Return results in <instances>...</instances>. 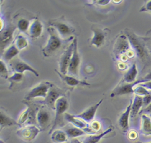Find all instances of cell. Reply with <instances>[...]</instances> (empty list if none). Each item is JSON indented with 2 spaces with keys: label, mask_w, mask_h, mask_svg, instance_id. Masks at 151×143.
<instances>
[{
  "label": "cell",
  "mask_w": 151,
  "mask_h": 143,
  "mask_svg": "<svg viewBox=\"0 0 151 143\" xmlns=\"http://www.w3.org/2000/svg\"><path fill=\"white\" fill-rule=\"evenodd\" d=\"M49 38L46 45L42 47V52L45 57H50L56 54L62 47L66 44L71 42L73 39H63L58 34L57 31L52 27L49 26L47 28Z\"/></svg>",
  "instance_id": "6da1fadb"
},
{
  "label": "cell",
  "mask_w": 151,
  "mask_h": 143,
  "mask_svg": "<svg viewBox=\"0 0 151 143\" xmlns=\"http://www.w3.org/2000/svg\"><path fill=\"white\" fill-rule=\"evenodd\" d=\"M22 102L27 106V108L20 115L18 123L19 127L27 125H35L37 123V114L39 108L37 104L31 102V101L23 100ZM38 126V125H37Z\"/></svg>",
  "instance_id": "7a4b0ae2"
},
{
  "label": "cell",
  "mask_w": 151,
  "mask_h": 143,
  "mask_svg": "<svg viewBox=\"0 0 151 143\" xmlns=\"http://www.w3.org/2000/svg\"><path fill=\"white\" fill-rule=\"evenodd\" d=\"M48 24L50 26L54 28L57 31L59 35L63 39L74 38L72 35L75 32V29L65 19L64 16L50 20Z\"/></svg>",
  "instance_id": "3957f363"
},
{
  "label": "cell",
  "mask_w": 151,
  "mask_h": 143,
  "mask_svg": "<svg viewBox=\"0 0 151 143\" xmlns=\"http://www.w3.org/2000/svg\"><path fill=\"white\" fill-rule=\"evenodd\" d=\"M68 108V99L66 96L60 97L55 102V117L53 122V125L49 131L48 134L55 130V128L58 126H63L64 124V114Z\"/></svg>",
  "instance_id": "277c9868"
},
{
  "label": "cell",
  "mask_w": 151,
  "mask_h": 143,
  "mask_svg": "<svg viewBox=\"0 0 151 143\" xmlns=\"http://www.w3.org/2000/svg\"><path fill=\"white\" fill-rule=\"evenodd\" d=\"M63 96H66L65 91L55 85L52 84L46 97L43 101H41L38 103L48 107L50 109L55 111L56 101L58 100V99Z\"/></svg>",
  "instance_id": "5b68a950"
},
{
  "label": "cell",
  "mask_w": 151,
  "mask_h": 143,
  "mask_svg": "<svg viewBox=\"0 0 151 143\" xmlns=\"http://www.w3.org/2000/svg\"><path fill=\"white\" fill-rule=\"evenodd\" d=\"M130 45L125 35H119L113 45V54L116 59H122L125 54L130 51Z\"/></svg>",
  "instance_id": "8992f818"
},
{
  "label": "cell",
  "mask_w": 151,
  "mask_h": 143,
  "mask_svg": "<svg viewBox=\"0 0 151 143\" xmlns=\"http://www.w3.org/2000/svg\"><path fill=\"white\" fill-rule=\"evenodd\" d=\"M52 83L49 81H42L32 88L25 96L24 100L31 101L36 98L46 97Z\"/></svg>",
  "instance_id": "52a82bcc"
},
{
  "label": "cell",
  "mask_w": 151,
  "mask_h": 143,
  "mask_svg": "<svg viewBox=\"0 0 151 143\" xmlns=\"http://www.w3.org/2000/svg\"><path fill=\"white\" fill-rule=\"evenodd\" d=\"M73 43V51L68 65L67 74L71 76L77 77L78 76V71L81 62V59L78 51V43L77 38H74Z\"/></svg>",
  "instance_id": "ba28073f"
},
{
  "label": "cell",
  "mask_w": 151,
  "mask_h": 143,
  "mask_svg": "<svg viewBox=\"0 0 151 143\" xmlns=\"http://www.w3.org/2000/svg\"><path fill=\"white\" fill-rule=\"evenodd\" d=\"M125 35L127 36L130 46L133 49L136 54L140 58H143L145 56L146 52L143 44L141 42L138 36H136L131 30L126 29L124 31Z\"/></svg>",
  "instance_id": "9c48e42d"
},
{
  "label": "cell",
  "mask_w": 151,
  "mask_h": 143,
  "mask_svg": "<svg viewBox=\"0 0 151 143\" xmlns=\"http://www.w3.org/2000/svg\"><path fill=\"white\" fill-rule=\"evenodd\" d=\"M41 130L35 125H27L20 127L17 131V135L25 142L34 140Z\"/></svg>",
  "instance_id": "30bf717a"
},
{
  "label": "cell",
  "mask_w": 151,
  "mask_h": 143,
  "mask_svg": "<svg viewBox=\"0 0 151 143\" xmlns=\"http://www.w3.org/2000/svg\"><path fill=\"white\" fill-rule=\"evenodd\" d=\"M15 25H9L4 30H2L0 33V49L2 54L4 51L10 46L13 42L14 34L17 29Z\"/></svg>",
  "instance_id": "8fae6325"
},
{
  "label": "cell",
  "mask_w": 151,
  "mask_h": 143,
  "mask_svg": "<svg viewBox=\"0 0 151 143\" xmlns=\"http://www.w3.org/2000/svg\"><path fill=\"white\" fill-rule=\"evenodd\" d=\"M50 108L42 105L39 108L37 114V123L38 127L42 131L45 130L51 123V114Z\"/></svg>",
  "instance_id": "7c38bea8"
},
{
  "label": "cell",
  "mask_w": 151,
  "mask_h": 143,
  "mask_svg": "<svg viewBox=\"0 0 151 143\" xmlns=\"http://www.w3.org/2000/svg\"><path fill=\"white\" fill-rule=\"evenodd\" d=\"M91 29L93 35L90 39V44L96 48L101 47L106 41L109 30L108 29H101L96 25H93Z\"/></svg>",
  "instance_id": "4fadbf2b"
},
{
  "label": "cell",
  "mask_w": 151,
  "mask_h": 143,
  "mask_svg": "<svg viewBox=\"0 0 151 143\" xmlns=\"http://www.w3.org/2000/svg\"><path fill=\"white\" fill-rule=\"evenodd\" d=\"M74 43L73 40L68 44V45L65 48L64 51L61 54L59 61H58V66L59 71L63 74H67V71L68 65L72 56L73 51Z\"/></svg>",
  "instance_id": "5bb4252c"
},
{
  "label": "cell",
  "mask_w": 151,
  "mask_h": 143,
  "mask_svg": "<svg viewBox=\"0 0 151 143\" xmlns=\"http://www.w3.org/2000/svg\"><path fill=\"white\" fill-rule=\"evenodd\" d=\"M9 64L10 68L14 71V72L24 74L25 71H28L34 74L35 76H39V73L36 69L33 68L28 64L21 60L19 58H15L12 61H11Z\"/></svg>",
  "instance_id": "9a60e30c"
},
{
  "label": "cell",
  "mask_w": 151,
  "mask_h": 143,
  "mask_svg": "<svg viewBox=\"0 0 151 143\" xmlns=\"http://www.w3.org/2000/svg\"><path fill=\"white\" fill-rule=\"evenodd\" d=\"M142 83L141 79L136 81L132 83H126L123 82V83H120L111 92L110 97H114L116 96L122 95L124 94H127L133 92L134 87Z\"/></svg>",
  "instance_id": "2e32d148"
},
{
  "label": "cell",
  "mask_w": 151,
  "mask_h": 143,
  "mask_svg": "<svg viewBox=\"0 0 151 143\" xmlns=\"http://www.w3.org/2000/svg\"><path fill=\"white\" fill-rule=\"evenodd\" d=\"M55 71L60 77L62 81L67 86L70 87H75L78 86H89L90 84L86 81L78 79L77 77L69 75L68 74H63L59 71L55 69Z\"/></svg>",
  "instance_id": "e0dca14e"
},
{
  "label": "cell",
  "mask_w": 151,
  "mask_h": 143,
  "mask_svg": "<svg viewBox=\"0 0 151 143\" xmlns=\"http://www.w3.org/2000/svg\"><path fill=\"white\" fill-rule=\"evenodd\" d=\"M103 101V99H100L96 104L91 105L90 107L88 108L87 109H86L81 113L77 114V115H74L76 117L85 121L87 124L89 122H91L93 121V119H94V116L96 113V111H97L99 107L102 103Z\"/></svg>",
  "instance_id": "ac0fdd59"
},
{
  "label": "cell",
  "mask_w": 151,
  "mask_h": 143,
  "mask_svg": "<svg viewBox=\"0 0 151 143\" xmlns=\"http://www.w3.org/2000/svg\"><path fill=\"white\" fill-rule=\"evenodd\" d=\"M64 119L68 122H70L73 126L83 129L87 133H90L94 134L93 131L89 127L88 124L82 119L76 117L74 115L70 114L69 113L65 112L64 114Z\"/></svg>",
  "instance_id": "d6986e66"
},
{
  "label": "cell",
  "mask_w": 151,
  "mask_h": 143,
  "mask_svg": "<svg viewBox=\"0 0 151 143\" xmlns=\"http://www.w3.org/2000/svg\"><path fill=\"white\" fill-rule=\"evenodd\" d=\"M43 31V25L38 18H35L31 23L28 31L29 36L32 39L39 38Z\"/></svg>",
  "instance_id": "ffe728a7"
},
{
  "label": "cell",
  "mask_w": 151,
  "mask_h": 143,
  "mask_svg": "<svg viewBox=\"0 0 151 143\" xmlns=\"http://www.w3.org/2000/svg\"><path fill=\"white\" fill-rule=\"evenodd\" d=\"M132 104V101H130L129 105L127 107L126 110L120 115L118 120L119 126L124 132H127L129 129V118L130 115Z\"/></svg>",
  "instance_id": "44dd1931"
},
{
  "label": "cell",
  "mask_w": 151,
  "mask_h": 143,
  "mask_svg": "<svg viewBox=\"0 0 151 143\" xmlns=\"http://www.w3.org/2000/svg\"><path fill=\"white\" fill-rule=\"evenodd\" d=\"M19 51H20L17 48V46L13 42V43L7 48H6L1 54V58L4 59V61L9 62L17 56Z\"/></svg>",
  "instance_id": "7402d4cb"
},
{
  "label": "cell",
  "mask_w": 151,
  "mask_h": 143,
  "mask_svg": "<svg viewBox=\"0 0 151 143\" xmlns=\"http://www.w3.org/2000/svg\"><path fill=\"white\" fill-rule=\"evenodd\" d=\"M113 127H110L106 131L99 134H91L88 136H87L86 137L82 139L81 142L83 143H97L100 141V139L103 137H104L106 135L110 132L113 130Z\"/></svg>",
  "instance_id": "603a6c76"
},
{
  "label": "cell",
  "mask_w": 151,
  "mask_h": 143,
  "mask_svg": "<svg viewBox=\"0 0 151 143\" xmlns=\"http://www.w3.org/2000/svg\"><path fill=\"white\" fill-rule=\"evenodd\" d=\"M64 131H65L68 138H73L84 135L86 134V132L83 129L76 127L71 124H69L65 126Z\"/></svg>",
  "instance_id": "cb8c5ba5"
},
{
  "label": "cell",
  "mask_w": 151,
  "mask_h": 143,
  "mask_svg": "<svg viewBox=\"0 0 151 143\" xmlns=\"http://www.w3.org/2000/svg\"><path fill=\"white\" fill-rule=\"evenodd\" d=\"M68 136L64 130L55 129L51 133V139L54 143H65L68 139Z\"/></svg>",
  "instance_id": "d4e9b609"
},
{
  "label": "cell",
  "mask_w": 151,
  "mask_h": 143,
  "mask_svg": "<svg viewBox=\"0 0 151 143\" xmlns=\"http://www.w3.org/2000/svg\"><path fill=\"white\" fill-rule=\"evenodd\" d=\"M1 122H0V130L1 131L4 127L12 126V125H18V122L15 121L14 119L6 115L2 110L1 111L0 114Z\"/></svg>",
  "instance_id": "484cf974"
},
{
  "label": "cell",
  "mask_w": 151,
  "mask_h": 143,
  "mask_svg": "<svg viewBox=\"0 0 151 143\" xmlns=\"http://www.w3.org/2000/svg\"><path fill=\"white\" fill-rule=\"evenodd\" d=\"M143 106V97L141 96L136 95L133 99V101L132 104L130 117H135L138 112H139L141 107Z\"/></svg>",
  "instance_id": "4316f807"
},
{
  "label": "cell",
  "mask_w": 151,
  "mask_h": 143,
  "mask_svg": "<svg viewBox=\"0 0 151 143\" xmlns=\"http://www.w3.org/2000/svg\"><path fill=\"white\" fill-rule=\"evenodd\" d=\"M137 75V69L136 64H133L129 69L127 72L124 74L123 82L126 83H132L135 81Z\"/></svg>",
  "instance_id": "83f0119b"
},
{
  "label": "cell",
  "mask_w": 151,
  "mask_h": 143,
  "mask_svg": "<svg viewBox=\"0 0 151 143\" xmlns=\"http://www.w3.org/2000/svg\"><path fill=\"white\" fill-rule=\"evenodd\" d=\"M141 132L145 135H151V118L146 114L142 115Z\"/></svg>",
  "instance_id": "f1b7e54d"
},
{
  "label": "cell",
  "mask_w": 151,
  "mask_h": 143,
  "mask_svg": "<svg viewBox=\"0 0 151 143\" xmlns=\"http://www.w3.org/2000/svg\"><path fill=\"white\" fill-rule=\"evenodd\" d=\"M31 23V22H30L29 19L25 17H19L17 20L16 24L15 25L20 32L25 33L28 32Z\"/></svg>",
  "instance_id": "f546056e"
},
{
  "label": "cell",
  "mask_w": 151,
  "mask_h": 143,
  "mask_svg": "<svg viewBox=\"0 0 151 143\" xmlns=\"http://www.w3.org/2000/svg\"><path fill=\"white\" fill-rule=\"evenodd\" d=\"M24 79V74H21L18 72H14L12 75L9 77L8 81L10 82L9 89L12 90V88H14L16 86H18L21 84Z\"/></svg>",
  "instance_id": "4dcf8cb0"
},
{
  "label": "cell",
  "mask_w": 151,
  "mask_h": 143,
  "mask_svg": "<svg viewBox=\"0 0 151 143\" xmlns=\"http://www.w3.org/2000/svg\"><path fill=\"white\" fill-rule=\"evenodd\" d=\"M14 43L19 51L27 48L28 45L27 39L21 34H19L16 36Z\"/></svg>",
  "instance_id": "1f68e13d"
},
{
  "label": "cell",
  "mask_w": 151,
  "mask_h": 143,
  "mask_svg": "<svg viewBox=\"0 0 151 143\" xmlns=\"http://www.w3.org/2000/svg\"><path fill=\"white\" fill-rule=\"evenodd\" d=\"M0 76L4 79H8L9 77L8 67L2 58L0 60Z\"/></svg>",
  "instance_id": "d6a6232c"
},
{
  "label": "cell",
  "mask_w": 151,
  "mask_h": 143,
  "mask_svg": "<svg viewBox=\"0 0 151 143\" xmlns=\"http://www.w3.org/2000/svg\"><path fill=\"white\" fill-rule=\"evenodd\" d=\"M133 92H134L136 95L139 96H146L150 94L149 91L145 88V87L140 85L138 84V85H136L133 88Z\"/></svg>",
  "instance_id": "836d02e7"
},
{
  "label": "cell",
  "mask_w": 151,
  "mask_h": 143,
  "mask_svg": "<svg viewBox=\"0 0 151 143\" xmlns=\"http://www.w3.org/2000/svg\"><path fill=\"white\" fill-rule=\"evenodd\" d=\"M89 127L91 129V130L93 132V133L94 134L96 132L99 131L101 126H100V124L99 122H98L97 121H94L91 122V124L89 125Z\"/></svg>",
  "instance_id": "e575fe53"
},
{
  "label": "cell",
  "mask_w": 151,
  "mask_h": 143,
  "mask_svg": "<svg viewBox=\"0 0 151 143\" xmlns=\"http://www.w3.org/2000/svg\"><path fill=\"white\" fill-rule=\"evenodd\" d=\"M151 103V94L143 97V106L147 107Z\"/></svg>",
  "instance_id": "d590c367"
},
{
  "label": "cell",
  "mask_w": 151,
  "mask_h": 143,
  "mask_svg": "<svg viewBox=\"0 0 151 143\" xmlns=\"http://www.w3.org/2000/svg\"><path fill=\"white\" fill-rule=\"evenodd\" d=\"M93 2H94L93 4L103 6V5L109 4L111 2V1H110V0H99V1H93Z\"/></svg>",
  "instance_id": "8d00e7d4"
},
{
  "label": "cell",
  "mask_w": 151,
  "mask_h": 143,
  "mask_svg": "<svg viewBox=\"0 0 151 143\" xmlns=\"http://www.w3.org/2000/svg\"><path fill=\"white\" fill-rule=\"evenodd\" d=\"M140 11H151V1H148L145 6L140 9Z\"/></svg>",
  "instance_id": "74e56055"
},
{
  "label": "cell",
  "mask_w": 151,
  "mask_h": 143,
  "mask_svg": "<svg viewBox=\"0 0 151 143\" xmlns=\"http://www.w3.org/2000/svg\"><path fill=\"white\" fill-rule=\"evenodd\" d=\"M140 85L145 87V88H146L147 89H150L151 90V81H146L145 82H142L139 84Z\"/></svg>",
  "instance_id": "f35d334b"
},
{
  "label": "cell",
  "mask_w": 151,
  "mask_h": 143,
  "mask_svg": "<svg viewBox=\"0 0 151 143\" xmlns=\"http://www.w3.org/2000/svg\"><path fill=\"white\" fill-rule=\"evenodd\" d=\"M141 81H142V83L146 82V81H151V72H150L146 76H145L143 78H142Z\"/></svg>",
  "instance_id": "ab89813d"
},
{
  "label": "cell",
  "mask_w": 151,
  "mask_h": 143,
  "mask_svg": "<svg viewBox=\"0 0 151 143\" xmlns=\"http://www.w3.org/2000/svg\"><path fill=\"white\" fill-rule=\"evenodd\" d=\"M129 137L130 139H134L137 138V134L136 133V132H134V131L130 132V133L129 134Z\"/></svg>",
  "instance_id": "60d3db41"
},
{
  "label": "cell",
  "mask_w": 151,
  "mask_h": 143,
  "mask_svg": "<svg viewBox=\"0 0 151 143\" xmlns=\"http://www.w3.org/2000/svg\"><path fill=\"white\" fill-rule=\"evenodd\" d=\"M142 112H151V103L142 111Z\"/></svg>",
  "instance_id": "b9f144b4"
},
{
  "label": "cell",
  "mask_w": 151,
  "mask_h": 143,
  "mask_svg": "<svg viewBox=\"0 0 151 143\" xmlns=\"http://www.w3.org/2000/svg\"><path fill=\"white\" fill-rule=\"evenodd\" d=\"M71 143H83V142H81V141H79L78 139H77L74 138V139H73L71 140Z\"/></svg>",
  "instance_id": "7bdbcfd3"
},
{
  "label": "cell",
  "mask_w": 151,
  "mask_h": 143,
  "mask_svg": "<svg viewBox=\"0 0 151 143\" xmlns=\"http://www.w3.org/2000/svg\"><path fill=\"white\" fill-rule=\"evenodd\" d=\"M0 143H4V142L2 139H1V140H0Z\"/></svg>",
  "instance_id": "ee69618b"
},
{
  "label": "cell",
  "mask_w": 151,
  "mask_h": 143,
  "mask_svg": "<svg viewBox=\"0 0 151 143\" xmlns=\"http://www.w3.org/2000/svg\"><path fill=\"white\" fill-rule=\"evenodd\" d=\"M150 143H151V142H150Z\"/></svg>",
  "instance_id": "f6af8a7d"
}]
</instances>
